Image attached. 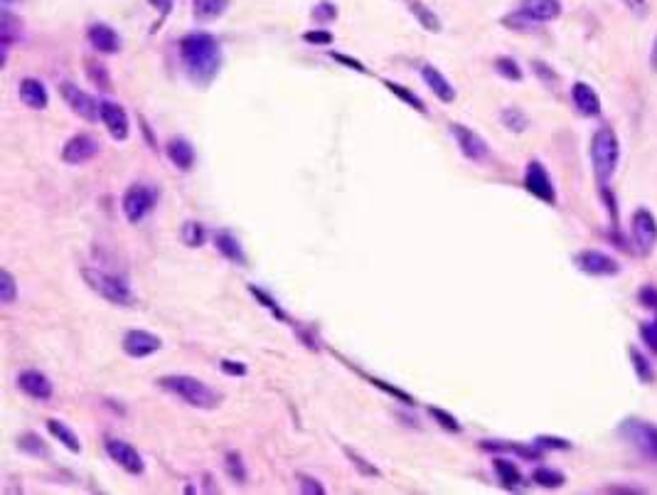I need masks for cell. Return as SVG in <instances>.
I'll return each mask as SVG.
<instances>
[{"instance_id": "cell-1", "label": "cell", "mask_w": 657, "mask_h": 495, "mask_svg": "<svg viewBox=\"0 0 657 495\" xmlns=\"http://www.w3.org/2000/svg\"><path fill=\"white\" fill-rule=\"evenodd\" d=\"M180 57L190 79L198 84H210L222 67V47L212 35L193 33L180 40Z\"/></svg>"}, {"instance_id": "cell-2", "label": "cell", "mask_w": 657, "mask_h": 495, "mask_svg": "<svg viewBox=\"0 0 657 495\" xmlns=\"http://www.w3.org/2000/svg\"><path fill=\"white\" fill-rule=\"evenodd\" d=\"M158 385L170 394L180 397L185 404L195 406V409H217L224 399L219 392L212 389L202 380L193 377V375H163Z\"/></svg>"}, {"instance_id": "cell-3", "label": "cell", "mask_w": 657, "mask_h": 495, "mask_svg": "<svg viewBox=\"0 0 657 495\" xmlns=\"http://www.w3.org/2000/svg\"><path fill=\"white\" fill-rule=\"evenodd\" d=\"M618 161H620V141L615 136V131L608 126L598 128L591 138V165L593 175H596V180L603 188H608L610 178L615 175Z\"/></svg>"}, {"instance_id": "cell-4", "label": "cell", "mask_w": 657, "mask_h": 495, "mask_svg": "<svg viewBox=\"0 0 657 495\" xmlns=\"http://www.w3.org/2000/svg\"><path fill=\"white\" fill-rule=\"evenodd\" d=\"M81 276H84V281L91 286V291H96L101 298L113 303V306H128V303H133V291H131V286H128L126 278L108 274V271H101V269H89V266L81 271Z\"/></svg>"}, {"instance_id": "cell-5", "label": "cell", "mask_w": 657, "mask_h": 495, "mask_svg": "<svg viewBox=\"0 0 657 495\" xmlns=\"http://www.w3.org/2000/svg\"><path fill=\"white\" fill-rule=\"evenodd\" d=\"M155 200H158V193H155L153 185L136 183L123 193L121 210H123V215H126V220L131 222V224H138V222H143L148 215L153 212Z\"/></svg>"}, {"instance_id": "cell-6", "label": "cell", "mask_w": 657, "mask_h": 495, "mask_svg": "<svg viewBox=\"0 0 657 495\" xmlns=\"http://www.w3.org/2000/svg\"><path fill=\"white\" fill-rule=\"evenodd\" d=\"M630 237L635 249L648 256L657 244V220L648 207H638L630 217Z\"/></svg>"}, {"instance_id": "cell-7", "label": "cell", "mask_w": 657, "mask_h": 495, "mask_svg": "<svg viewBox=\"0 0 657 495\" xmlns=\"http://www.w3.org/2000/svg\"><path fill=\"white\" fill-rule=\"evenodd\" d=\"M620 436H625L638 451H643L648 458L657 461V426L643 419H625L620 424Z\"/></svg>"}, {"instance_id": "cell-8", "label": "cell", "mask_w": 657, "mask_h": 495, "mask_svg": "<svg viewBox=\"0 0 657 495\" xmlns=\"http://www.w3.org/2000/svg\"><path fill=\"white\" fill-rule=\"evenodd\" d=\"M573 264L578 271L588 276H618L620 274V261L613 259L610 254L601 249H583L573 256Z\"/></svg>"}, {"instance_id": "cell-9", "label": "cell", "mask_w": 657, "mask_h": 495, "mask_svg": "<svg viewBox=\"0 0 657 495\" xmlns=\"http://www.w3.org/2000/svg\"><path fill=\"white\" fill-rule=\"evenodd\" d=\"M59 94L64 96V101L69 104V109L74 111L76 116L86 118V121H99L101 118V101H96L91 94L81 91L76 84H72V81H62Z\"/></svg>"}, {"instance_id": "cell-10", "label": "cell", "mask_w": 657, "mask_h": 495, "mask_svg": "<svg viewBox=\"0 0 657 495\" xmlns=\"http://www.w3.org/2000/svg\"><path fill=\"white\" fill-rule=\"evenodd\" d=\"M451 133L455 136V143H458L460 153H463L468 161L483 163L490 158V146L485 143V138L480 136V133L473 131V128L463 126V123H451Z\"/></svg>"}, {"instance_id": "cell-11", "label": "cell", "mask_w": 657, "mask_h": 495, "mask_svg": "<svg viewBox=\"0 0 657 495\" xmlns=\"http://www.w3.org/2000/svg\"><path fill=\"white\" fill-rule=\"evenodd\" d=\"M525 190L530 195H535L537 200L547 203V205H554L556 203L554 183H552L549 173H547V168L539 161H532L530 165H527V170H525Z\"/></svg>"}, {"instance_id": "cell-12", "label": "cell", "mask_w": 657, "mask_h": 495, "mask_svg": "<svg viewBox=\"0 0 657 495\" xmlns=\"http://www.w3.org/2000/svg\"><path fill=\"white\" fill-rule=\"evenodd\" d=\"M106 453L113 463L123 468L131 476H141L146 471V463H143V456L131 446L128 441L123 439H106Z\"/></svg>"}, {"instance_id": "cell-13", "label": "cell", "mask_w": 657, "mask_h": 495, "mask_svg": "<svg viewBox=\"0 0 657 495\" xmlns=\"http://www.w3.org/2000/svg\"><path fill=\"white\" fill-rule=\"evenodd\" d=\"M121 345H123V353H126L128 358L143 360L158 353V350L163 348V340H160L158 335L148 333V330H128V333L123 335Z\"/></svg>"}, {"instance_id": "cell-14", "label": "cell", "mask_w": 657, "mask_h": 495, "mask_svg": "<svg viewBox=\"0 0 657 495\" xmlns=\"http://www.w3.org/2000/svg\"><path fill=\"white\" fill-rule=\"evenodd\" d=\"M99 153V141L89 133H79V136H72L69 141L62 148V161L67 165H81L89 163L91 158Z\"/></svg>"}, {"instance_id": "cell-15", "label": "cell", "mask_w": 657, "mask_h": 495, "mask_svg": "<svg viewBox=\"0 0 657 495\" xmlns=\"http://www.w3.org/2000/svg\"><path fill=\"white\" fill-rule=\"evenodd\" d=\"M101 123L106 126L108 136L113 141H126L131 136V121L123 106L111 104V101H101Z\"/></svg>"}, {"instance_id": "cell-16", "label": "cell", "mask_w": 657, "mask_h": 495, "mask_svg": "<svg viewBox=\"0 0 657 495\" xmlns=\"http://www.w3.org/2000/svg\"><path fill=\"white\" fill-rule=\"evenodd\" d=\"M18 387L25 392L28 397L38 402H47L55 394V385L50 382L47 375H42L40 370H25V372L18 375Z\"/></svg>"}, {"instance_id": "cell-17", "label": "cell", "mask_w": 657, "mask_h": 495, "mask_svg": "<svg viewBox=\"0 0 657 495\" xmlns=\"http://www.w3.org/2000/svg\"><path fill=\"white\" fill-rule=\"evenodd\" d=\"M18 96H20V101L33 111H45L50 104L47 86H45L40 79H35V76H25V79L20 81Z\"/></svg>"}, {"instance_id": "cell-18", "label": "cell", "mask_w": 657, "mask_h": 495, "mask_svg": "<svg viewBox=\"0 0 657 495\" xmlns=\"http://www.w3.org/2000/svg\"><path fill=\"white\" fill-rule=\"evenodd\" d=\"M520 13L537 25L552 23L561 15V3L559 0H520Z\"/></svg>"}, {"instance_id": "cell-19", "label": "cell", "mask_w": 657, "mask_h": 495, "mask_svg": "<svg viewBox=\"0 0 657 495\" xmlns=\"http://www.w3.org/2000/svg\"><path fill=\"white\" fill-rule=\"evenodd\" d=\"M571 99L581 116L593 118L601 113V96H598L596 89H593L591 84H586V81H576V84L571 86Z\"/></svg>"}, {"instance_id": "cell-20", "label": "cell", "mask_w": 657, "mask_h": 495, "mask_svg": "<svg viewBox=\"0 0 657 495\" xmlns=\"http://www.w3.org/2000/svg\"><path fill=\"white\" fill-rule=\"evenodd\" d=\"M89 42L91 47L96 50V52L101 55H113L121 50V40H118V35L113 33V28H108L106 23H94L89 25Z\"/></svg>"}, {"instance_id": "cell-21", "label": "cell", "mask_w": 657, "mask_h": 495, "mask_svg": "<svg viewBox=\"0 0 657 495\" xmlns=\"http://www.w3.org/2000/svg\"><path fill=\"white\" fill-rule=\"evenodd\" d=\"M165 153H168L170 163H173L178 170H185V173H188V170L195 165V148H193V143L183 136L170 138L168 146H165Z\"/></svg>"}, {"instance_id": "cell-22", "label": "cell", "mask_w": 657, "mask_h": 495, "mask_svg": "<svg viewBox=\"0 0 657 495\" xmlns=\"http://www.w3.org/2000/svg\"><path fill=\"white\" fill-rule=\"evenodd\" d=\"M421 76H423V81H426L428 89H431L433 94H436L438 99L443 101V104H451V101L455 99L453 84L441 74V69H436L433 64H423L421 67Z\"/></svg>"}, {"instance_id": "cell-23", "label": "cell", "mask_w": 657, "mask_h": 495, "mask_svg": "<svg viewBox=\"0 0 657 495\" xmlns=\"http://www.w3.org/2000/svg\"><path fill=\"white\" fill-rule=\"evenodd\" d=\"M215 244H217V249H219L229 261H234V264H239V266L246 264V256H244V249H241V241L236 239V237L232 234L229 229L217 232V234H215Z\"/></svg>"}, {"instance_id": "cell-24", "label": "cell", "mask_w": 657, "mask_h": 495, "mask_svg": "<svg viewBox=\"0 0 657 495\" xmlns=\"http://www.w3.org/2000/svg\"><path fill=\"white\" fill-rule=\"evenodd\" d=\"M47 429H50V434L55 436V439L59 441L64 448H69L72 453H79V451H81V443H79V439H76V434L69 429V426L64 424V421H59V419H50V421H47Z\"/></svg>"}, {"instance_id": "cell-25", "label": "cell", "mask_w": 657, "mask_h": 495, "mask_svg": "<svg viewBox=\"0 0 657 495\" xmlns=\"http://www.w3.org/2000/svg\"><path fill=\"white\" fill-rule=\"evenodd\" d=\"M193 8L200 20H217L229 10V0H193Z\"/></svg>"}, {"instance_id": "cell-26", "label": "cell", "mask_w": 657, "mask_h": 495, "mask_svg": "<svg viewBox=\"0 0 657 495\" xmlns=\"http://www.w3.org/2000/svg\"><path fill=\"white\" fill-rule=\"evenodd\" d=\"M409 8H411V13L418 18V23L423 25V28L428 30V33H441V20L436 18V13L433 10H428L426 5L421 3V0H411L409 3Z\"/></svg>"}, {"instance_id": "cell-27", "label": "cell", "mask_w": 657, "mask_h": 495, "mask_svg": "<svg viewBox=\"0 0 657 495\" xmlns=\"http://www.w3.org/2000/svg\"><path fill=\"white\" fill-rule=\"evenodd\" d=\"M495 471H498L500 481H503V486L507 491H512V488H517L522 483V476H520V471H517V466L505 461V458H498V461H495Z\"/></svg>"}, {"instance_id": "cell-28", "label": "cell", "mask_w": 657, "mask_h": 495, "mask_svg": "<svg viewBox=\"0 0 657 495\" xmlns=\"http://www.w3.org/2000/svg\"><path fill=\"white\" fill-rule=\"evenodd\" d=\"M384 86H387V89H389L394 96H399L401 101H406V104L411 106V109H416L418 113H426V104H423V101L418 99V96L413 94V91H409L406 86L394 84V81H389V79H384Z\"/></svg>"}, {"instance_id": "cell-29", "label": "cell", "mask_w": 657, "mask_h": 495, "mask_svg": "<svg viewBox=\"0 0 657 495\" xmlns=\"http://www.w3.org/2000/svg\"><path fill=\"white\" fill-rule=\"evenodd\" d=\"M532 481L542 488H561L564 483H566V476L559 471H552V468H537V471L532 473Z\"/></svg>"}, {"instance_id": "cell-30", "label": "cell", "mask_w": 657, "mask_h": 495, "mask_svg": "<svg viewBox=\"0 0 657 495\" xmlns=\"http://www.w3.org/2000/svg\"><path fill=\"white\" fill-rule=\"evenodd\" d=\"M628 353H630V360H633L635 375H638V377L643 380V382H653V380H655V370L650 368L648 358H645V355L640 353L638 348H633V345H630V350H628Z\"/></svg>"}, {"instance_id": "cell-31", "label": "cell", "mask_w": 657, "mask_h": 495, "mask_svg": "<svg viewBox=\"0 0 657 495\" xmlns=\"http://www.w3.org/2000/svg\"><path fill=\"white\" fill-rule=\"evenodd\" d=\"M500 118H503L505 128H510V131H515V133H522L527 126H530V118H527V113L520 111V109H515V106H512V109H503Z\"/></svg>"}, {"instance_id": "cell-32", "label": "cell", "mask_w": 657, "mask_h": 495, "mask_svg": "<svg viewBox=\"0 0 657 495\" xmlns=\"http://www.w3.org/2000/svg\"><path fill=\"white\" fill-rule=\"evenodd\" d=\"M15 298H18V283L8 269H3L0 271V303L10 306V303H15Z\"/></svg>"}, {"instance_id": "cell-33", "label": "cell", "mask_w": 657, "mask_h": 495, "mask_svg": "<svg viewBox=\"0 0 657 495\" xmlns=\"http://www.w3.org/2000/svg\"><path fill=\"white\" fill-rule=\"evenodd\" d=\"M224 466H227V473H229L232 481H236L239 486H244L246 483V468H244V461H241L239 453H234V451L227 453Z\"/></svg>"}, {"instance_id": "cell-34", "label": "cell", "mask_w": 657, "mask_h": 495, "mask_svg": "<svg viewBox=\"0 0 657 495\" xmlns=\"http://www.w3.org/2000/svg\"><path fill=\"white\" fill-rule=\"evenodd\" d=\"M86 76H89L94 86H99L103 91H111V79H108L106 67L103 64H96V62L86 59Z\"/></svg>"}, {"instance_id": "cell-35", "label": "cell", "mask_w": 657, "mask_h": 495, "mask_svg": "<svg viewBox=\"0 0 657 495\" xmlns=\"http://www.w3.org/2000/svg\"><path fill=\"white\" fill-rule=\"evenodd\" d=\"M495 69H498V74H503L505 79H510V81H522V69H520V64H517L512 57H498L495 59Z\"/></svg>"}, {"instance_id": "cell-36", "label": "cell", "mask_w": 657, "mask_h": 495, "mask_svg": "<svg viewBox=\"0 0 657 495\" xmlns=\"http://www.w3.org/2000/svg\"><path fill=\"white\" fill-rule=\"evenodd\" d=\"M18 446L23 448V451L33 453V456H42V458L50 456L47 446H45L42 439H40V436H35V434H23V436L18 439Z\"/></svg>"}, {"instance_id": "cell-37", "label": "cell", "mask_w": 657, "mask_h": 495, "mask_svg": "<svg viewBox=\"0 0 657 495\" xmlns=\"http://www.w3.org/2000/svg\"><path fill=\"white\" fill-rule=\"evenodd\" d=\"M183 237H185V244L188 246H200L205 241V229L202 224H195V222H188V224L183 227Z\"/></svg>"}, {"instance_id": "cell-38", "label": "cell", "mask_w": 657, "mask_h": 495, "mask_svg": "<svg viewBox=\"0 0 657 495\" xmlns=\"http://www.w3.org/2000/svg\"><path fill=\"white\" fill-rule=\"evenodd\" d=\"M298 481H301V493L305 495H325V488L318 478L305 476V473H298Z\"/></svg>"}, {"instance_id": "cell-39", "label": "cell", "mask_w": 657, "mask_h": 495, "mask_svg": "<svg viewBox=\"0 0 657 495\" xmlns=\"http://www.w3.org/2000/svg\"><path fill=\"white\" fill-rule=\"evenodd\" d=\"M431 416L433 419H438V424L443 426V429H448V431H460V424H458V419L455 416H451L448 411H443V409H436V406H431Z\"/></svg>"}, {"instance_id": "cell-40", "label": "cell", "mask_w": 657, "mask_h": 495, "mask_svg": "<svg viewBox=\"0 0 657 495\" xmlns=\"http://www.w3.org/2000/svg\"><path fill=\"white\" fill-rule=\"evenodd\" d=\"M535 443L539 448H556V451H569L571 448V441L559 439V436H537Z\"/></svg>"}, {"instance_id": "cell-41", "label": "cell", "mask_w": 657, "mask_h": 495, "mask_svg": "<svg viewBox=\"0 0 657 495\" xmlns=\"http://www.w3.org/2000/svg\"><path fill=\"white\" fill-rule=\"evenodd\" d=\"M640 335H643V340L650 345V350L657 353V311H655L653 323H643V326H640Z\"/></svg>"}, {"instance_id": "cell-42", "label": "cell", "mask_w": 657, "mask_h": 495, "mask_svg": "<svg viewBox=\"0 0 657 495\" xmlns=\"http://www.w3.org/2000/svg\"><path fill=\"white\" fill-rule=\"evenodd\" d=\"M345 453H348V458L355 463L357 468H360L362 473H365V476H379V471H377L375 466H367V461H365V458H362L360 453H355L353 448H345Z\"/></svg>"}, {"instance_id": "cell-43", "label": "cell", "mask_w": 657, "mask_h": 495, "mask_svg": "<svg viewBox=\"0 0 657 495\" xmlns=\"http://www.w3.org/2000/svg\"><path fill=\"white\" fill-rule=\"evenodd\" d=\"M251 293L258 298V301H263V306H266L268 311L273 313V316H276V318H281V321H286V316H283V311H281V308H278V303H276V301H271V298H268L263 291H258L256 286H251Z\"/></svg>"}, {"instance_id": "cell-44", "label": "cell", "mask_w": 657, "mask_h": 495, "mask_svg": "<svg viewBox=\"0 0 657 495\" xmlns=\"http://www.w3.org/2000/svg\"><path fill=\"white\" fill-rule=\"evenodd\" d=\"M222 370L227 375H246V365L244 363H232V360H222Z\"/></svg>"}, {"instance_id": "cell-45", "label": "cell", "mask_w": 657, "mask_h": 495, "mask_svg": "<svg viewBox=\"0 0 657 495\" xmlns=\"http://www.w3.org/2000/svg\"><path fill=\"white\" fill-rule=\"evenodd\" d=\"M330 57H333V59H338V62H343V64L353 67V69H357V72H362V74H367L365 64H362V62H357V59H353V57H345V55H338V52H330Z\"/></svg>"}, {"instance_id": "cell-46", "label": "cell", "mask_w": 657, "mask_h": 495, "mask_svg": "<svg viewBox=\"0 0 657 495\" xmlns=\"http://www.w3.org/2000/svg\"><path fill=\"white\" fill-rule=\"evenodd\" d=\"M640 301L645 303V308H655V311H657V291H655L653 286H648L643 293H640Z\"/></svg>"}, {"instance_id": "cell-47", "label": "cell", "mask_w": 657, "mask_h": 495, "mask_svg": "<svg viewBox=\"0 0 657 495\" xmlns=\"http://www.w3.org/2000/svg\"><path fill=\"white\" fill-rule=\"evenodd\" d=\"M305 42L330 45V42H333V38H330V33H305Z\"/></svg>"}, {"instance_id": "cell-48", "label": "cell", "mask_w": 657, "mask_h": 495, "mask_svg": "<svg viewBox=\"0 0 657 495\" xmlns=\"http://www.w3.org/2000/svg\"><path fill=\"white\" fill-rule=\"evenodd\" d=\"M628 5V10H633L635 15H645L648 13V0H623Z\"/></svg>"}, {"instance_id": "cell-49", "label": "cell", "mask_w": 657, "mask_h": 495, "mask_svg": "<svg viewBox=\"0 0 657 495\" xmlns=\"http://www.w3.org/2000/svg\"><path fill=\"white\" fill-rule=\"evenodd\" d=\"M650 67L657 72V38H655V42H653V50H650Z\"/></svg>"}, {"instance_id": "cell-50", "label": "cell", "mask_w": 657, "mask_h": 495, "mask_svg": "<svg viewBox=\"0 0 657 495\" xmlns=\"http://www.w3.org/2000/svg\"><path fill=\"white\" fill-rule=\"evenodd\" d=\"M3 3H10V0H3Z\"/></svg>"}]
</instances>
